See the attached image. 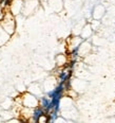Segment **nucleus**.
Here are the masks:
<instances>
[{"label": "nucleus", "instance_id": "1", "mask_svg": "<svg viewBox=\"0 0 115 123\" xmlns=\"http://www.w3.org/2000/svg\"><path fill=\"white\" fill-rule=\"evenodd\" d=\"M0 25L10 35H12L15 32V21H14V18H13L12 13H4L3 17L1 18V21H0Z\"/></svg>", "mask_w": 115, "mask_h": 123}, {"label": "nucleus", "instance_id": "2", "mask_svg": "<svg viewBox=\"0 0 115 123\" xmlns=\"http://www.w3.org/2000/svg\"><path fill=\"white\" fill-rule=\"evenodd\" d=\"M22 105L27 107H30V108H35V107L39 106V100L36 98V96L31 92H27V93H24L22 96Z\"/></svg>", "mask_w": 115, "mask_h": 123}, {"label": "nucleus", "instance_id": "3", "mask_svg": "<svg viewBox=\"0 0 115 123\" xmlns=\"http://www.w3.org/2000/svg\"><path fill=\"white\" fill-rule=\"evenodd\" d=\"M43 114H45V111H44V109H43L41 106H37V107H35L34 111H33L32 119H30V121L37 122V121H38V119L40 118V116H42Z\"/></svg>", "mask_w": 115, "mask_h": 123}, {"label": "nucleus", "instance_id": "4", "mask_svg": "<svg viewBox=\"0 0 115 123\" xmlns=\"http://www.w3.org/2000/svg\"><path fill=\"white\" fill-rule=\"evenodd\" d=\"M50 104H51V99L49 97H42L39 100V106H41L43 109H44L45 114L49 111L50 109Z\"/></svg>", "mask_w": 115, "mask_h": 123}, {"label": "nucleus", "instance_id": "5", "mask_svg": "<svg viewBox=\"0 0 115 123\" xmlns=\"http://www.w3.org/2000/svg\"><path fill=\"white\" fill-rule=\"evenodd\" d=\"M10 36H11V35H10L9 33H7L6 31L0 25V46H3L4 43L9 40Z\"/></svg>", "mask_w": 115, "mask_h": 123}]
</instances>
